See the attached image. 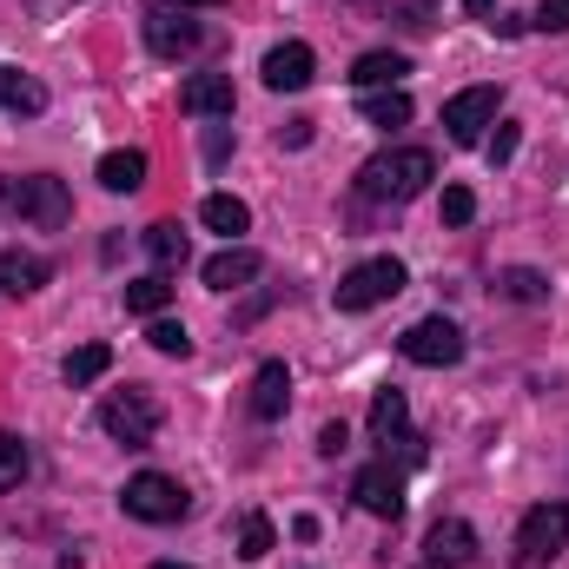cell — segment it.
<instances>
[{"label": "cell", "instance_id": "5", "mask_svg": "<svg viewBox=\"0 0 569 569\" xmlns=\"http://www.w3.org/2000/svg\"><path fill=\"white\" fill-rule=\"evenodd\" d=\"M100 425L113 443H127V450H146L152 437H159V398L146 391V385H127V391H113L107 405H100Z\"/></svg>", "mask_w": 569, "mask_h": 569}, {"label": "cell", "instance_id": "12", "mask_svg": "<svg viewBox=\"0 0 569 569\" xmlns=\"http://www.w3.org/2000/svg\"><path fill=\"white\" fill-rule=\"evenodd\" d=\"M259 73H266L272 93H305L311 73H318V53H311L305 40H284V47H272V53L259 60Z\"/></svg>", "mask_w": 569, "mask_h": 569}, {"label": "cell", "instance_id": "21", "mask_svg": "<svg viewBox=\"0 0 569 569\" xmlns=\"http://www.w3.org/2000/svg\"><path fill=\"white\" fill-rule=\"evenodd\" d=\"M100 186H107V192H140L146 186V152H107V159H100Z\"/></svg>", "mask_w": 569, "mask_h": 569}, {"label": "cell", "instance_id": "34", "mask_svg": "<svg viewBox=\"0 0 569 569\" xmlns=\"http://www.w3.org/2000/svg\"><path fill=\"white\" fill-rule=\"evenodd\" d=\"M318 450H325V457H345V450H351V430H345V425H325V430H318Z\"/></svg>", "mask_w": 569, "mask_h": 569}, {"label": "cell", "instance_id": "22", "mask_svg": "<svg viewBox=\"0 0 569 569\" xmlns=\"http://www.w3.org/2000/svg\"><path fill=\"white\" fill-rule=\"evenodd\" d=\"M166 305H172V279H166V272H146V279L127 284V311H133V318H159Z\"/></svg>", "mask_w": 569, "mask_h": 569}, {"label": "cell", "instance_id": "37", "mask_svg": "<svg viewBox=\"0 0 569 569\" xmlns=\"http://www.w3.org/2000/svg\"><path fill=\"white\" fill-rule=\"evenodd\" d=\"M279 140H284V146H305V140H311V120H291V127H284Z\"/></svg>", "mask_w": 569, "mask_h": 569}, {"label": "cell", "instance_id": "13", "mask_svg": "<svg viewBox=\"0 0 569 569\" xmlns=\"http://www.w3.org/2000/svg\"><path fill=\"white\" fill-rule=\"evenodd\" d=\"M470 557H477V530L463 517H443L425 537V569H463Z\"/></svg>", "mask_w": 569, "mask_h": 569}, {"label": "cell", "instance_id": "26", "mask_svg": "<svg viewBox=\"0 0 569 569\" xmlns=\"http://www.w3.org/2000/svg\"><path fill=\"white\" fill-rule=\"evenodd\" d=\"M0 107H13V113H40V107H47V87H33L27 73L0 67Z\"/></svg>", "mask_w": 569, "mask_h": 569}, {"label": "cell", "instance_id": "11", "mask_svg": "<svg viewBox=\"0 0 569 569\" xmlns=\"http://www.w3.org/2000/svg\"><path fill=\"white\" fill-rule=\"evenodd\" d=\"M232 107H239L232 73H192L179 87V113H192V120H232Z\"/></svg>", "mask_w": 569, "mask_h": 569}, {"label": "cell", "instance_id": "8", "mask_svg": "<svg viewBox=\"0 0 569 569\" xmlns=\"http://www.w3.org/2000/svg\"><path fill=\"white\" fill-rule=\"evenodd\" d=\"M351 497H358V510L398 523V517H405V470H398L391 457H378V463H365V470L351 477Z\"/></svg>", "mask_w": 569, "mask_h": 569}, {"label": "cell", "instance_id": "16", "mask_svg": "<svg viewBox=\"0 0 569 569\" xmlns=\"http://www.w3.org/2000/svg\"><path fill=\"white\" fill-rule=\"evenodd\" d=\"M405 73H411V53H391V47L351 60V87H358V93H385V87H398Z\"/></svg>", "mask_w": 569, "mask_h": 569}, {"label": "cell", "instance_id": "30", "mask_svg": "<svg viewBox=\"0 0 569 569\" xmlns=\"http://www.w3.org/2000/svg\"><path fill=\"white\" fill-rule=\"evenodd\" d=\"M20 477H27V443H20V437H7V430H0V490H13V483H20Z\"/></svg>", "mask_w": 569, "mask_h": 569}, {"label": "cell", "instance_id": "36", "mask_svg": "<svg viewBox=\"0 0 569 569\" xmlns=\"http://www.w3.org/2000/svg\"><path fill=\"white\" fill-rule=\"evenodd\" d=\"M146 7H179V13H186V7H206V13H219L226 0H146Z\"/></svg>", "mask_w": 569, "mask_h": 569}, {"label": "cell", "instance_id": "10", "mask_svg": "<svg viewBox=\"0 0 569 569\" xmlns=\"http://www.w3.org/2000/svg\"><path fill=\"white\" fill-rule=\"evenodd\" d=\"M146 47H152L159 60H186V53L206 47V27L186 20V13H172V7H146Z\"/></svg>", "mask_w": 569, "mask_h": 569}, {"label": "cell", "instance_id": "20", "mask_svg": "<svg viewBox=\"0 0 569 569\" xmlns=\"http://www.w3.org/2000/svg\"><path fill=\"white\" fill-rule=\"evenodd\" d=\"M146 259H152V266H159V272H179V266H186V232H179V226H172V219H159V226H146Z\"/></svg>", "mask_w": 569, "mask_h": 569}, {"label": "cell", "instance_id": "23", "mask_svg": "<svg viewBox=\"0 0 569 569\" xmlns=\"http://www.w3.org/2000/svg\"><path fill=\"white\" fill-rule=\"evenodd\" d=\"M358 113H365L371 127H411V100H405L398 87H385V93H365V100H358Z\"/></svg>", "mask_w": 569, "mask_h": 569}, {"label": "cell", "instance_id": "24", "mask_svg": "<svg viewBox=\"0 0 569 569\" xmlns=\"http://www.w3.org/2000/svg\"><path fill=\"white\" fill-rule=\"evenodd\" d=\"M272 543H279L272 517H266V510H246V523H239V557H246V563H266Z\"/></svg>", "mask_w": 569, "mask_h": 569}, {"label": "cell", "instance_id": "6", "mask_svg": "<svg viewBox=\"0 0 569 569\" xmlns=\"http://www.w3.org/2000/svg\"><path fill=\"white\" fill-rule=\"evenodd\" d=\"M563 550H569V503H537V510H523V523H517V563L543 569V563H557Z\"/></svg>", "mask_w": 569, "mask_h": 569}, {"label": "cell", "instance_id": "1", "mask_svg": "<svg viewBox=\"0 0 569 569\" xmlns=\"http://www.w3.org/2000/svg\"><path fill=\"white\" fill-rule=\"evenodd\" d=\"M430 179H437V159H430L425 146H391V152H371L365 166H358V199H371V206H405V199H418Z\"/></svg>", "mask_w": 569, "mask_h": 569}, {"label": "cell", "instance_id": "28", "mask_svg": "<svg viewBox=\"0 0 569 569\" xmlns=\"http://www.w3.org/2000/svg\"><path fill=\"white\" fill-rule=\"evenodd\" d=\"M497 284H503V298H517V305H537V298H550V279H543V272H530V266H510Z\"/></svg>", "mask_w": 569, "mask_h": 569}, {"label": "cell", "instance_id": "39", "mask_svg": "<svg viewBox=\"0 0 569 569\" xmlns=\"http://www.w3.org/2000/svg\"><path fill=\"white\" fill-rule=\"evenodd\" d=\"M152 569H186V563H152Z\"/></svg>", "mask_w": 569, "mask_h": 569}, {"label": "cell", "instance_id": "35", "mask_svg": "<svg viewBox=\"0 0 569 569\" xmlns=\"http://www.w3.org/2000/svg\"><path fill=\"white\" fill-rule=\"evenodd\" d=\"M226 152H232V133H226V127H212V133H206V159H212V166H219V159H226Z\"/></svg>", "mask_w": 569, "mask_h": 569}, {"label": "cell", "instance_id": "2", "mask_svg": "<svg viewBox=\"0 0 569 569\" xmlns=\"http://www.w3.org/2000/svg\"><path fill=\"white\" fill-rule=\"evenodd\" d=\"M0 212L33 219L40 232H60V226L73 219V199H67V179L33 172V179H0Z\"/></svg>", "mask_w": 569, "mask_h": 569}, {"label": "cell", "instance_id": "14", "mask_svg": "<svg viewBox=\"0 0 569 569\" xmlns=\"http://www.w3.org/2000/svg\"><path fill=\"white\" fill-rule=\"evenodd\" d=\"M259 272H266V259H259L252 246H226V252L206 259V284H212V291H246Z\"/></svg>", "mask_w": 569, "mask_h": 569}, {"label": "cell", "instance_id": "38", "mask_svg": "<svg viewBox=\"0 0 569 569\" xmlns=\"http://www.w3.org/2000/svg\"><path fill=\"white\" fill-rule=\"evenodd\" d=\"M463 7H470V13H490V7H497V0H463Z\"/></svg>", "mask_w": 569, "mask_h": 569}, {"label": "cell", "instance_id": "29", "mask_svg": "<svg viewBox=\"0 0 569 569\" xmlns=\"http://www.w3.org/2000/svg\"><path fill=\"white\" fill-rule=\"evenodd\" d=\"M358 7H371V13H391L398 27H430V13H437V0H358Z\"/></svg>", "mask_w": 569, "mask_h": 569}, {"label": "cell", "instance_id": "32", "mask_svg": "<svg viewBox=\"0 0 569 569\" xmlns=\"http://www.w3.org/2000/svg\"><path fill=\"white\" fill-rule=\"evenodd\" d=\"M510 159H517V120H503L490 140V166H510Z\"/></svg>", "mask_w": 569, "mask_h": 569}, {"label": "cell", "instance_id": "7", "mask_svg": "<svg viewBox=\"0 0 569 569\" xmlns=\"http://www.w3.org/2000/svg\"><path fill=\"white\" fill-rule=\"evenodd\" d=\"M398 351H405L411 365H425V371H450V365H463V331L437 311V318H418V325L398 338Z\"/></svg>", "mask_w": 569, "mask_h": 569}, {"label": "cell", "instance_id": "33", "mask_svg": "<svg viewBox=\"0 0 569 569\" xmlns=\"http://www.w3.org/2000/svg\"><path fill=\"white\" fill-rule=\"evenodd\" d=\"M537 27L543 33H569V0H543L537 7Z\"/></svg>", "mask_w": 569, "mask_h": 569}, {"label": "cell", "instance_id": "27", "mask_svg": "<svg viewBox=\"0 0 569 569\" xmlns=\"http://www.w3.org/2000/svg\"><path fill=\"white\" fill-rule=\"evenodd\" d=\"M146 345H152L159 358H186V351H192V338H186V325H179V318H166V311H159V318L146 325Z\"/></svg>", "mask_w": 569, "mask_h": 569}, {"label": "cell", "instance_id": "19", "mask_svg": "<svg viewBox=\"0 0 569 569\" xmlns=\"http://www.w3.org/2000/svg\"><path fill=\"white\" fill-rule=\"evenodd\" d=\"M199 219H206L212 232H226V239L252 232V206H246V199H232V192H212V199L199 206Z\"/></svg>", "mask_w": 569, "mask_h": 569}, {"label": "cell", "instance_id": "31", "mask_svg": "<svg viewBox=\"0 0 569 569\" xmlns=\"http://www.w3.org/2000/svg\"><path fill=\"white\" fill-rule=\"evenodd\" d=\"M477 219V192L470 186H443V226H470Z\"/></svg>", "mask_w": 569, "mask_h": 569}, {"label": "cell", "instance_id": "15", "mask_svg": "<svg viewBox=\"0 0 569 569\" xmlns=\"http://www.w3.org/2000/svg\"><path fill=\"white\" fill-rule=\"evenodd\" d=\"M284 411H291V371H284L279 358H266L259 378H252V418L259 425H279Z\"/></svg>", "mask_w": 569, "mask_h": 569}, {"label": "cell", "instance_id": "9", "mask_svg": "<svg viewBox=\"0 0 569 569\" xmlns=\"http://www.w3.org/2000/svg\"><path fill=\"white\" fill-rule=\"evenodd\" d=\"M497 107H503V87H463L457 100H443V127H450V140L477 146L483 140V127L497 120Z\"/></svg>", "mask_w": 569, "mask_h": 569}, {"label": "cell", "instance_id": "17", "mask_svg": "<svg viewBox=\"0 0 569 569\" xmlns=\"http://www.w3.org/2000/svg\"><path fill=\"white\" fill-rule=\"evenodd\" d=\"M47 284V259L40 252H0V291L7 298H33Z\"/></svg>", "mask_w": 569, "mask_h": 569}, {"label": "cell", "instance_id": "18", "mask_svg": "<svg viewBox=\"0 0 569 569\" xmlns=\"http://www.w3.org/2000/svg\"><path fill=\"white\" fill-rule=\"evenodd\" d=\"M405 425H411V405H405V391H398V385H385V391L371 398V437H378V443H391V437H405Z\"/></svg>", "mask_w": 569, "mask_h": 569}, {"label": "cell", "instance_id": "4", "mask_svg": "<svg viewBox=\"0 0 569 569\" xmlns=\"http://www.w3.org/2000/svg\"><path fill=\"white\" fill-rule=\"evenodd\" d=\"M411 284V272H405V259H365V266H351L345 279H338V291H331V305L338 311H371V305H385V298H398Z\"/></svg>", "mask_w": 569, "mask_h": 569}, {"label": "cell", "instance_id": "3", "mask_svg": "<svg viewBox=\"0 0 569 569\" xmlns=\"http://www.w3.org/2000/svg\"><path fill=\"white\" fill-rule=\"evenodd\" d=\"M120 510H127L133 523H179V517L192 510V497H186L179 477H166V470H140V477H127Z\"/></svg>", "mask_w": 569, "mask_h": 569}, {"label": "cell", "instance_id": "25", "mask_svg": "<svg viewBox=\"0 0 569 569\" xmlns=\"http://www.w3.org/2000/svg\"><path fill=\"white\" fill-rule=\"evenodd\" d=\"M107 365H113V345H80V351L67 358V385L87 391L93 378H107Z\"/></svg>", "mask_w": 569, "mask_h": 569}]
</instances>
